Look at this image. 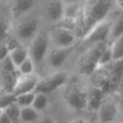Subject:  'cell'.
I'll return each instance as SVG.
<instances>
[{"label":"cell","instance_id":"18","mask_svg":"<svg viewBox=\"0 0 123 123\" xmlns=\"http://www.w3.org/2000/svg\"><path fill=\"white\" fill-rule=\"evenodd\" d=\"M123 34V12L117 16L115 21L111 24V35L110 37L112 41H114L116 38H118Z\"/></svg>","mask_w":123,"mask_h":123},{"label":"cell","instance_id":"6","mask_svg":"<svg viewBox=\"0 0 123 123\" xmlns=\"http://www.w3.org/2000/svg\"><path fill=\"white\" fill-rule=\"evenodd\" d=\"M51 40L58 48L72 46L75 40V34L66 27H57L51 33Z\"/></svg>","mask_w":123,"mask_h":123},{"label":"cell","instance_id":"15","mask_svg":"<svg viewBox=\"0 0 123 123\" xmlns=\"http://www.w3.org/2000/svg\"><path fill=\"white\" fill-rule=\"evenodd\" d=\"M28 57H29V52L21 46L10 52V58L16 67H18Z\"/></svg>","mask_w":123,"mask_h":123},{"label":"cell","instance_id":"11","mask_svg":"<svg viewBox=\"0 0 123 123\" xmlns=\"http://www.w3.org/2000/svg\"><path fill=\"white\" fill-rule=\"evenodd\" d=\"M74 50V47H66V48H58L53 50L50 55H49V63L54 67V68H59L61 67L63 62L67 60L69 55L72 53Z\"/></svg>","mask_w":123,"mask_h":123},{"label":"cell","instance_id":"21","mask_svg":"<svg viewBox=\"0 0 123 123\" xmlns=\"http://www.w3.org/2000/svg\"><path fill=\"white\" fill-rule=\"evenodd\" d=\"M37 111H41L45 110V108L48 106V97L45 95V93H36L33 105H32Z\"/></svg>","mask_w":123,"mask_h":123},{"label":"cell","instance_id":"25","mask_svg":"<svg viewBox=\"0 0 123 123\" xmlns=\"http://www.w3.org/2000/svg\"><path fill=\"white\" fill-rule=\"evenodd\" d=\"M34 67H35V62H33V60L30 58V56L18 66V70L19 73L21 75H30L33 73L34 71Z\"/></svg>","mask_w":123,"mask_h":123},{"label":"cell","instance_id":"5","mask_svg":"<svg viewBox=\"0 0 123 123\" xmlns=\"http://www.w3.org/2000/svg\"><path fill=\"white\" fill-rule=\"evenodd\" d=\"M64 98L66 103L74 110H83L88 105V94L75 86L66 90Z\"/></svg>","mask_w":123,"mask_h":123},{"label":"cell","instance_id":"30","mask_svg":"<svg viewBox=\"0 0 123 123\" xmlns=\"http://www.w3.org/2000/svg\"><path fill=\"white\" fill-rule=\"evenodd\" d=\"M0 123H12L10 117L5 113V111H2L0 113Z\"/></svg>","mask_w":123,"mask_h":123},{"label":"cell","instance_id":"23","mask_svg":"<svg viewBox=\"0 0 123 123\" xmlns=\"http://www.w3.org/2000/svg\"><path fill=\"white\" fill-rule=\"evenodd\" d=\"M80 12V7L77 5V3L67 4L64 9V17L68 20H73L77 17Z\"/></svg>","mask_w":123,"mask_h":123},{"label":"cell","instance_id":"12","mask_svg":"<svg viewBox=\"0 0 123 123\" xmlns=\"http://www.w3.org/2000/svg\"><path fill=\"white\" fill-rule=\"evenodd\" d=\"M117 110L114 104L111 102H103L100 108L98 109V117L102 123H110L111 122L115 115Z\"/></svg>","mask_w":123,"mask_h":123},{"label":"cell","instance_id":"14","mask_svg":"<svg viewBox=\"0 0 123 123\" xmlns=\"http://www.w3.org/2000/svg\"><path fill=\"white\" fill-rule=\"evenodd\" d=\"M38 119V111L33 107H24L20 110V120L23 123H34Z\"/></svg>","mask_w":123,"mask_h":123},{"label":"cell","instance_id":"31","mask_svg":"<svg viewBox=\"0 0 123 123\" xmlns=\"http://www.w3.org/2000/svg\"><path fill=\"white\" fill-rule=\"evenodd\" d=\"M39 123H55V122H54V120H53L52 118H50V117H44V118H42V119L39 121Z\"/></svg>","mask_w":123,"mask_h":123},{"label":"cell","instance_id":"8","mask_svg":"<svg viewBox=\"0 0 123 123\" xmlns=\"http://www.w3.org/2000/svg\"><path fill=\"white\" fill-rule=\"evenodd\" d=\"M38 78L35 75H22L21 77H18L16 84L13 87L12 93L15 96H17L19 94L35 91L38 84Z\"/></svg>","mask_w":123,"mask_h":123},{"label":"cell","instance_id":"4","mask_svg":"<svg viewBox=\"0 0 123 123\" xmlns=\"http://www.w3.org/2000/svg\"><path fill=\"white\" fill-rule=\"evenodd\" d=\"M48 46H49V39L45 35L43 34L37 35L33 38L29 50V55L35 63H39L42 62V60L44 59L47 53Z\"/></svg>","mask_w":123,"mask_h":123},{"label":"cell","instance_id":"9","mask_svg":"<svg viewBox=\"0 0 123 123\" xmlns=\"http://www.w3.org/2000/svg\"><path fill=\"white\" fill-rule=\"evenodd\" d=\"M122 79H123V59H119L114 61V63L110 71L108 80L102 86V89L105 91L106 89H110L111 87L116 86Z\"/></svg>","mask_w":123,"mask_h":123},{"label":"cell","instance_id":"34","mask_svg":"<svg viewBox=\"0 0 123 123\" xmlns=\"http://www.w3.org/2000/svg\"><path fill=\"white\" fill-rule=\"evenodd\" d=\"M119 105H120V108H121V110L123 111V93L121 94V96H120V100H119Z\"/></svg>","mask_w":123,"mask_h":123},{"label":"cell","instance_id":"13","mask_svg":"<svg viewBox=\"0 0 123 123\" xmlns=\"http://www.w3.org/2000/svg\"><path fill=\"white\" fill-rule=\"evenodd\" d=\"M46 14L51 21H61L64 17V9L62 4L59 1L50 2L46 8Z\"/></svg>","mask_w":123,"mask_h":123},{"label":"cell","instance_id":"32","mask_svg":"<svg viewBox=\"0 0 123 123\" xmlns=\"http://www.w3.org/2000/svg\"><path fill=\"white\" fill-rule=\"evenodd\" d=\"M70 123H86V120L84 118H76L75 120L71 121Z\"/></svg>","mask_w":123,"mask_h":123},{"label":"cell","instance_id":"28","mask_svg":"<svg viewBox=\"0 0 123 123\" xmlns=\"http://www.w3.org/2000/svg\"><path fill=\"white\" fill-rule=\"evenodd\" d=\"M6 46L8 47V49H9V50H10V52H11V51H12V50L16 49L17 47H19L20 45H19V41H18L16 38L12 37V38H10V39L8 40V42H7Z\"/></svg>","mask_w":123,"mask_h":123},{"label":"cell","instance_id":"17","mask_svg":"<svg viewBox=\"0 0 123 123\" xmlns=\"http://www.w3.org/2000/svg\"><path fill=\"white\" fill-rule=\"evenodd\" d=\"M36 0H15L13 5V12L16 14H23L31 11L35 5Z\"/></svg>","mask_w":123,"mask_h":123},{"label":"cell","instance_id":"24","mask_svg":"<svg viewBox=\"0 0 123 123\" xmlns=\"http://www.w3.org/2000/svg\"><path fill=\"white\" fill-rule=\"evenodd\" d=\"M111 61L113 60V52H112V48L111 46H107V48L104 50V52L102 53L99 62H98V67L100 66H104L106 64H109Z\"/></svg>","mask_w":123,"mask_h":123},{"label":"cell","instance_id":"20","mask_svg":"<svg viewBox=\"0 0 123 123\" xmlns=\"http://www.w3.org/2000/svg\"><path fill=\"white\" fill-rule=\"evenodd\" d=\"M36 96V92L32 91V92H27V93H23V94H19L17 96H15V103L20 107V108H24V107H29L33 105L34 99Z\"/></svg>","mask_w":123,"mask_h":123},{"label":"cell","instance_id":"16","mask_svg":"<svg viewBox=\"0 0 123 123\" xmlns=\"http://www.w3.org/2000/svg\"><path fill=\"white\" fill-rule=\"evenodd\" d=\"M104 90L102 88H94L88 94V105L91 109H99L102 105V99L104 96Z\"/></svg>","mask_w":123,"mask_h":123},{"label":"cell","instance_id":"22","mask_svg":"<svg viewBox=\"0 0 123 123\" xmlns=\"http://www.w3.org/2000/svg\"><path fill=\"white\" fill-rule=\"evenodd\" d=\"M112 52H113V60H119V59H123V34L116 38L112 45Z\"/></svg>","mask_w":123,"mask_h":123},{"label":"cell","instance_id":"1","mask_svg":"<svg viewBox=\"0 0 123 123\" xmlns=\"http://www.w3.org/2000/svg\"><path fill=\"white\" fill-rule=\"evenodd\" d=\"M111 7V0H86L83 15V32L86 36L92 28L104 21Z\"/></svg>","mask_w":123,"mask_h":123},{"label":"cell","instance_id":"19","mask_svg":"<svg viewBox=\"0 0 123 123\" xmlns=\"http://www.w3.org/2000/svg\"><path fill=\"white\" fill-rule=\"evenodd\" d=\"M20 110L21 108L15 102H12L4 109V111L10 117L12 122L15 123L18 120H20Z\"/></svg>","mask_w":123,"mask_h":123},{"label":"cell","instance_id":"27","mask_svg":"<svg viewBox=\"0 0 123 123\" xmlns=\"http://www.w3.org/2000/svg\"><path fill=\"white\" fill-rule=\"evenodd\" d=\"M15 102V95L13 93L0 96V109H5L11 103Z\"/></svg>","mask_w":123,"mask_h":123},{"label":"cell","instance_id":"26","mask_svg":"<svg viewBox=\"0 0 123 123\" xmlns=\"http://www.w3.org/2000/svg\"><path fill=\"white\" fill-rule=\"evenodd\" d=\"M8 34H9V22L5 17L0 16V41L5 39L8 37Z\"/></svg>","mask_w":123,"mask_h":123},{"label":"cell","instance_id":"3","mask_svg":"<svg viewBox=\"0 0 123 123\" xmlns=\"http://www.w3.org/2000/svg\"><path fill=\"white\" fill-rule=\"evenodd\" d=\"M67 81L66 74L62 72H58L53 75H50L42 80L38 81V84L35 89L36 93H49L57 88L62 86Z\"/></svg>","mask_w":123,"mask_h":123},{"label":"cell","instance_id":"29","mask_svg":"<svg viewBox=\"0 0 123 123\" xmlns=\"http://www.w3.org/2000/svg\"><path fill=\"white\" fill-rule=\"evenodd\" d=\"M9 56H10V50L8 49L6 44L0 46V62L5 61Z\"/></svg>","mask_w":123,"mask_h":123},{"label":"cell","instance_id":"33","mask_svg":"<svg viewBox=\"0 0 123 123\" xmlns=\"http://www.w3.org/2000/svg\"><path fill=\"white\" fill-rule=\"evenodd\" d=\"M79 0H62V2L67 5V4H72V3H77Z\"/></svg>","mask_w":123,"mask_h":123},{"label":"cell","instance_id":"10","mask_svg":"<svg viewBox=\"0 0 123 123\" xmlns=\"http://www.w3.org/2000/svg\"><path fill=\"white\" fill-rule=\"evenodd\" d=\"M38 22L35 18H31L29 20H25L21 22L17 27V36L22 40H30L33 39L37 33Z\"/></svg>","mask_w":123,"mask_h":123},{"label":"cell","instance_id":"36","mask_svg":"<svg viewBox=\"0 0 123 123\" xmlns=\"http://www.w3.org/2000/svg\"><path fill=\"white\" fill-rule=\"evenodd\" d=\"M1 1H2V0H0V2H1Z\"/></svg>","mask_w":123,"mask_h":123},{"label":"cell","instance_id":"2","mask_svg":"<svg viewBox=\"0 0 123 123\" xmlns=\"http://www.w3.org/2000/svg\"><path fill=\"white\" fill-rule=\"evenodd\" d=\"M107 42L93 43L92 46L87 50V52L85 53V55L82 57L80 61V71L84 74H90L94 72L98 67L99 59L104 50L107 48Z\"/></svg>","mask_w":123,"mask_h":123},{"label":"cell","instance_id":"35","mask_svg":"<svg viewBox=\"0 0 123 123\" xmlns=\"http://www.w3.org/2000/svg\"><path fill=\"white\" fill-rule=\"evenodd\" d=\"M116 3L121 9H123V0H116Z\"/></svg>","mask_w":123,"mask_h":123},{"label":"cell","instance_id":"7","mask_svg":"<svg viewBox=\"0 0 123 123\" xmlns=\"http://www.w3.org/2000/svg\"><path fill=\"white\" fill-rule=\"evenodd\" d=\"M111 23L108 21L100 22L86 36V40L90 42L91 44L98 42H107L111 35Z\"/></svg>","mask_w":123,"mask_h":123}]
</instances>
